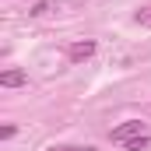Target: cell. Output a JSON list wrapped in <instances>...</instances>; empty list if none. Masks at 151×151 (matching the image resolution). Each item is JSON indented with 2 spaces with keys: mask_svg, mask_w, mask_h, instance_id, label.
I'll return each instance as SVG.
<instances>
[{
  "mask_svg": "<svg viewBox=\"0 0 151 151\" xmlns=\"http://www.w3.org/2000/svg\"><path fill=\"white\" fill-rule=\"evenodd\" d=\"M141 134H144L141 119H127V123H119V127H116L109 137H113L116 144H127V141H134V137H141Z\"/></svg>",
  "mask_w": 151,
  "mask_h": 151,
  "instance_id": "6da1fadb",
  "label": "cell"
},
{
  "mask_svg": "<svg viewBox=\"0 0 151 151\" xmlns=\"http://www.w3.org/2000/svg\"><path fill=\"white\" fill-rule=\"evenodd\" d=\"M95 49H99V42H95V39H84V42H74V46L67 49V60H70V63H81V60H91V56H95Z\"/></svg>",
  "mask_w": 151,
  "mask_h": 151,
  "instance_id": "7a4b0ae2",
  "label": "cell"
},
{
  "mask_svg": "<svg viewBox=\"0 0 151 151\" xmlns=\"http://www.w3.org/2000/svg\"><path fill=\"white\" fill-rule=\"evenodd\" d=\"M25 81H28V74H25V70H18V67H11V70H4V74H0V84H4V88H21Z\"/></svg>",
  "mask_w": 151,
  "mask_h": 151,
  "instance_id": "3957f363",
  "label": "cell"
},
{
  "mask_svg": "<svg viewBox=\"0 0 151 151\" xmlns=\"http://www.w3.org/2000/svg\"><path fill=\"white\" fill-rule=\"evenodd\" d=\"M148 144H151V137H148V134H141V137H134V141H127L123 148H127V151H144Z\"/></svg>",
  "mask_w": 151,
  "mask_h": 151,
  "instance_id": "277c9868",
  "label": "cell"
},
{
  "mask_svg": "<svg viewBox=\"0 0 151 151\" xmlns=\"http://www.w3.org/2000/svg\"><path fill=\"white\" fill-rule=\"evenodd\" d=\"M14 134H18V127H14V123H7V127H0V141H11Z\"/></svg>",
  "mask_w": 151,
  "mask_h": 151,
  "instance_id": "5b68a950",
  "label": "cell"
},
{
  "mask_svg": "<svg viewBox=\"0 0 151 151\" xmlns=\"http://www.w3.org/2000/svg\"><path fill=\"white\" fill-rule=\"evenodd\" d=\"M46 11H49V4H46V0H39V4L28 11V14H35V18H39V14H46Z\"/></svg>",
  "mask_w": 151,
  "mask_h": 151,
  "instance_id": "8992f818",
  "label": "cell"
},
{
  "mask_svg": "<svg viewBox=\"0 0 151 151\" xmlns=\"http://www.w3.org/2000/svg\"><path fill=\"white\" fill-rule=\"evenodd\" d=\"M49 151H95V148H88V144H84V148H70V144H60V148H49Z\"/></svg>",
  "mask_w": 151,
  "mask_h": 151,
  "instance_id": "52a82bcc",
  "label": "cell"
}]
</instances>
